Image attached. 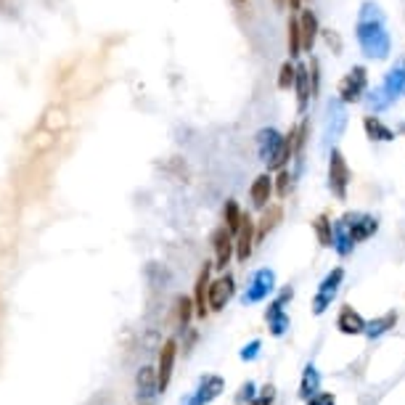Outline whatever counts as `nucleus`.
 Here are the masks:
<instances>
[{"label":"nucleus","instance_id":"12","mask_svg":"<svg viewBox=\"0 0 405 405\" xmlns=\"http://www.w3.org/2000/svg\"><path fill=\"white\" fill-rule=\"evenodd\" d=\"M231 297H233V278L231 275H223V278L209 283L207 302L212 310H223L228 302H231Z\"/></svg>","mask_w":405,"mask_h":405},{"label":"nucleus","instance_id":"30","mask_svg":"<svg viewBox=\"0 0 405 405\" xmlns=\"http://www.w3.org/2000/svg\"><path fill=\"white\" fill-rule=\"evenodd\" d=\"M273 400H275V386L268 384V386H263V392H260L249 405H273Z\"/></svg>","mask_w":405,"mask_h":405},{"label":"nucleus","instance_id":"5","mask_svg":"<svg viewBox=\"0 0 405 405\" xmlns=\"http://www.w3.org/2000/svg\"><path fill=\"white\" fill-rule=\"evenodd\" d=\"M292 286L289 289H283L281 297L268 307V312H265V318H268V326H270V334L273 337H283L286 334V329H289V315L283 312V305L292 300Z\"/></svg>","mask_w":405,"mask_h":405},{"label":"nucleus","instance_id":"29","mask_svg":"<svg viewBox=\"0 0 405 405\" xmlns=\"http://www.w3.org/2000/svg\"><path fill=\"white\" fill-rule=\"evenodd\" d=\"M257 397L255 392V382H246V384H241V389H238V395H236V403L244 405V403H252Z\"/></svg>","mask_w":405,"mask_h":405},{"label":"nucleus","instance_id":"35","mask_svg":"<svg viewBox=\"0 0 405 405\" xmlns=\"http://www.w3.org/2000/svg\"><path fill=\"white\" fill-rule=\"evenodd\" d=\"M275 9H289V0H275Z\"/></svg>","mask_w":405,"mask_h":405},{"label":"nucleus","instance_id":"28","mask_svg":"<svg viewBox=\"0 0 405 405\" xmlns=\"http://www.w3.org/2000/svg\"><path fill=\"white\" fill-rule=\"evenodd\" d=\"M196 312V305H194V300H189V297H180L178 300V320H180V326L186 329L191 323V315Z\"/></svg>","mask_w":405,"mask_h":405},{"label":"nucleus","instance_id":"9","mask_svg":"<svg viewBox=\"0 0 405 405\" xmlns=\"http://www.w3.org/2000/svg\"><path fill=\"white\" fill-rule=\"evenodd\" d=\"M212 249H215V268H226L236 252L233 233H231L226 226L217 228L215 233H212Z\"/></svg>","mask_w":405,"mask_h":405},{"label":"nucleus","instance_id":"1","mask_svg":"<svg viewBox=\"0 0 405 405\" xmlns=\"http://www.w3.org/2000/svg\"><path fill=\"white\" fill-rule=\"evenodd\" d=\"M379 231L377 217L363 215V212H352V215H344L334 226V249L340 255H349V249L360 241H366Z\"/></svg>","mask_w":405,"mask_h":405},{"label":"nucleus","instance_id":"24","mask_svg":"<svg viewBox=\"0 0 405 405\" xmlns=\"http://www.w3.org/2000/svg\"><path fill=\"white\" fill-rule=\"evenodd\" d=\"M363 125H366V132L371 135V141H392V138H395V132L389 130L386 125L379 122L377 117H366Z\"/></svg>","mask_w":405,"mask_h":405},{"label":"nucleus","instance_id":"8","mask_svg":"<svg viewBox=\"0 0 405 405\" xmlns=\"http://www.w3.org/2000/svg\"><path fill=\"white\" fill-rule=\"evenodd\" d=\"M363 90H366V69H363V66H355L340 83V95L344 104H355V101H360Z\"/></svg>","mask_w":405,"mask_h":405},{"label":"nucleus","instance_id":"31","mask_svg":"<svg viewBox=\"0 0 405 405\" xmlns=\"http://www.w3.org/2000/svg\"><path fill=\"white\" fill-rule=\"evenodd\" d=\"M289 189H292V175L286 170H278V183H275V191H278V196H286L289 194Z\"/></svg>","mask_w":405,"mask_h":405},{"label":"nucleus","instance_id":"27","mask_svg":"<svg viewBox=\"0 0 405 405\" xmlns=\"http://www.w3.org/2000/svg\"><path fill=\"white\" fill-rule=\"evenodd\" d=\"M294 80H297V66L292 61H283L281 64V72H278V88L281 90H289L294 85Z\"/></svg>","mask_w":405,"mask_h":405},{"label":"nucleus","instance_id":"25","mask_svg":"<svg viewBox=\"0 0 405 405\" xmlns=\"http://www.w3.org/2000/svg\"><path fill=\"white\" fill-rule=\"evenodd\" d=\"M312 228H315V236H318L320 246H334V226H331L329 217L320 215L318 220L312 223Z\"/></svg>","mask_w":405,"mask_h":405},{"label":"nucleus","instance_id":"36","mask_svg":"<svg viewBox=\"0 0 405 405\" xmlns=\"http://www.w3.org/2000/svg\"><path fill=\"white\" fill-rule=\"evenodd\" d=\"M400 130H403V132H405V122H403V125H400Z\"/></svg>","mask_w":405,"mask_h":405},{"label":"nucleus","instance_id":"16","mask_svg":"<svg viewBox=\"0 0 405 405\" xmlns=\"http://www.w3.org/2000/svg\"><path fill=\"white\" fill-rule=\"evenodd\" d=\"M294 90H297V112H305L307 109V101L312 95V85H310V72L307 66H297V80H294Z\"/></svg>","mask_w":405,"mask_h":405},{"label":"nucleus","instance_id":"14","mask_svg":"<svg viewBox=\"0 0 405 405\" xmlns=\"http://www.w3.org/2000/svg\"><path fill=\"white\" fill-rule=\"evenodd\" d=\"M209 273H212V263H204V265H201V270H199L196 286H194V305H196L199 318H204V315H207V307H209V302H207Z\"/></svg>","mask_w":405,"mask_h":405},{"label":"nucleus","instance_id":"7","mask_svg":"<svg viewBox=\"0 0 405 405\" xmlns=\"http://www.w3.org/2000/svg\"><path fill=\"white\" fill-rule=\"evenodd\" d=\"M223 389H226L223 377H204L199 382L196 392L189 397V403L186 405H209L212 400H217V397L223 395Z\"/></svg>","mask_w":405,"mask_h":405},{"label":"nucleus","instance_id":"17","mask_svg":"<svg viewBox=\"0 0 405 405\" xmlns=\"http://www.w3.org/2000/svg\"><path fill=\"white\" fill-rule=\"evenodd\" d=\"M337 329L342 334H366V320L360 318V312H355L352 307H342Z\"/></svg>","mask_w":405,"mask_h":405},{"label":"nucleus","instance_id":"11","mask_svg":"<svg viewBox=\"0 0 405 405\" xmlns=\"http://www.w3.org/2000/svg\"><path fill=\"white\" fill-rule=\"evenodd\" d=\"M273 286H275L273 270H268V268L257 270L255 278H252V286H249L246 294H244V302H263L268 294L273 292Z\"/></svg>","mask_w":405,"mask_h":405},{"label":"nucleus","instance_id":"4","mask_svg":"<svg viewBox=\"0 0 405 405\" xmlns=\"http://www.w3.org/2000/svg\"><path fill=\"white\" fill-rule=\"evenodd\" d=\"M342 278H344V270H342V268H334V270L320 281L318 294H315V300H312V312H315V315H323L326 307L334 302V297H337V292H340V286H342Z\"/></svg>","mask_w":405,"mask_h":405},{"label":"nucleus","instance_id":"33","mask_svg":"<svg viewBox=\"0 0 405 405\" xmlns=\"http://www.w3.org/2000/svg\"><path fill=\"white\" fill-rule=\"evenodd\" d=\"M257 352H260V340L255 342H249L244 349H241V360H255L257 358Z\"/></svg>","mask_w":405,"mask_h":405},{"label":"nucleus","instance_id":"32","mask_svg":"<svg viewBox=\"0 0 405 405\" xmlns=\"http://www.w3.org/2000/svg\"><path fill=\"white\" fill-rule=\"evenodd\" d=\"M307 405H337V397L331 392H315L312 397H307Z\"/></svg>","mask_w":405,"mask_h":405},{"label":"nucleus","instance_id":"3","mask_svg":"<svg viewBox=\"0 0 405 405\" xmlns=\"http://www.w3.org/2000/svg\"><path fill=\"white\" fill-rule=\"evenodd\" d=\"M349 180H352V172L347 167V159L340 149L331 151V159H329V189L331 194L337 199H347V189H349Z\"/></svg>","mask_w":405,"mask_h":405},{"label":"nucleus","instance_id":"21","mask_svg":"<svg viewBox=\"0 0 405 405\" xmlns=\"http://www.w3.org/2000/svg\"><path fill=\"white\" fill-rule=\"evenodd\" d=\"M286 46H289V56L297 58L302 51V32H300V21H297V16H292L289 19V24H286Z\"/></svg>","mask_w":405,"mask_h":405},{"label":"nucleus","instance_id":"22","mask_svg":"<svg viewBox=\"0 0 405 405\" xmlns=\"http://www.w3.org/2000/svg\"><path fill=\"white\" fill-rule=\"evenodd\" d=\"M223 220H226V228L231 231V233H238V228H241V223H244V212L238 209V204H236L233 199H228V201H226Z\"/></svg>","mask_w":405,"mask_h":405},{"label":"nucleus","instance_id":"19","mask_svg":"<svg viewBox=\"0 0 405 405\" xmlns=\"http://www.w3.org/2000/svg\"><path fill=\"white\" fill-rule=\"evenodd\" d=\"M320 386V374L318 368L312 366H305V371H302V382H300V397L302 400H307V397H312L315 392H318Z\"/></svg>","mask_w":405,"mask_h":405},{"label":"nucleus","instance_id":"23","mask_svg":"<svg viewBox=\"0 0 405 405\" xmlns=\"http://www.w3.org/2000/svg\"><path fill=\"white\" fill-rule=\"evenodd\" d=\"M159 392V386H157V371L154 368H141V374H138V395L143 397H151Z\"/></svg>","mask_w":405,"mask_h":405},{"label":"nucleus","instance_id":"26","mask_svg":"<svg viewBox=\"0 0 405 405\" xmlns=\"http://www.w3.org/2000/svg\"><path fill=\"white\" fill-rule=\"evenodd\" d=\"M66 125V117L64 112L58 109V106H51L46 112V117H43V130H51V132H56L58 127H64Z\"/></svg>","mask_w":405,"mask_h":405},{"label":"nucleus","instance_id":"6","mask_svg":"<svg viewBox=\"0 0 405 405\" xmlns=\"http://www.w3.org/2000/svg\"><path fill=\"white\" fill-rule=\"evenodd\" d=\"M175 358H178V342L167 340L164 342V347H162V352H159V366H157V386H159V392H164V389L170 386Z\"/></svg>","mask_w":405,"mask_h":405},{"label":"nucleus","instance_id":"15","mask_svg":"<svg viewBox=\"0 0 405 405\" xmlns=\"http://www.w3.org/2000/svg\"><path fill=\"white\" fill-rule=\"evenodd\" d=\"M249 196H252V204H255L257 209L268 207V201H270V196H273V180H270L268 172L257 175L255 183H252V189H249Z\"/></svg>","mask_w":405,"mask_h":405},{"label":"nucleus","instance_id":"13","mask_svg":"<svg viewBox=\"0 0 405 405\" xmlns=\"http://www.w3.org/2000/svg\"><path fill=\"white\" fill-rule=\"evenodd\" d=\"M300 21V32H302V51H307L310 53L312 48H315V40H318V16L312 14L310 9H302V14L297 16Z\"/></svg>","mask_w":405,"mask_h":405},{"label":"nucleus","instance_id":"10","mask_svg":"<svg viewBox=\"0 0 405 405\" xmlns=\"http://www.w3.org/2000/svg\"><path fill=\"white\" fill-rule=\"evenodd\" d=\"M238 238H236V257L241 260V263H246L249 257H252V249H255V241H257V228L255 223H252V217L244 215V223H241V228H238Z\"/></svg>","mask_w":405,"mask_h":405},{"label":"nucleus","instance_id":"20","mask_svg":"<svg viewBox=\"0 0 405 405\" xmlns=\"http://www.w3.org/2000/svg\"><path fill=\"white\" fill-rule=\"evenodd\" d=\"M395 323H397V312H386L384 318L366 323V337H368V340H374V337H382V334H386L389 329H395Z\"/></svg>","mask_w":405,"mask_h":405},{"label":"nucleus","instance_id":"18","mask_svg":"<svg viewBox=\"0 0 405 405\" xmlns=\"http://www.w3.org/2000/svg\"><path fill=\"white\" fill-rule=\"evenodd\" d=\"M281 217H283L281 204H270V207H265L263 220H260V226H257V241H263L265 236L270 233V231L281 223Z\"/></svg>","mask_w":405,"mask_h":405},{"label":"nucleus","instance_id":"34","mask_svg":"<svg viewBox=\"0 0 405 405\" xmlns=\"http://www.w3.org/2000/svg\"><path fill=\"white\" fill-rule=\"evenodd\" d=\"M289 9H292V11H302V0H289Z\"/></svg>","mask_w":405,"mask_h":405},{"label":"nucleus","instance_id":"2","mask_svg":"<svg viewBox=\"0 0 405 405\" xmlns=\"http://www.w3.org/2000/svg\"><path fill=\"white\" fill-rule=\"evenodd\" d=\"M260 154H263L268 170H283L294 154V130H289L286 135H278L275 130H263L260 132Z\"/></svg>","mask_w":405,"mask_h":405}]
</instances>
